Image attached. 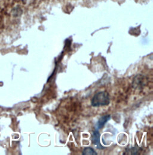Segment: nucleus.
I'll return each instance as SVG.
<instances>
[{"label": "nucleus", "instance_id": "obj_1", "mask_svg": "<svg viewBox=\"0 0 153 155\" xmlns=\"http://www.w3.org/2000/svg\"><path fill=\"white\" fill-rule=\"evenodd\" d=\"M110 102V96L108 92L104 91L96 93L92 99V105L95 107L107 106Z\"/></svg>", "mask_w": 153, "mask_h": 155}, {"label": "nucleus", "instance_id": "obj_2", "mask_svg": "<svg viewBox=\"0 0 153 155\" xmlns=\"http://www.w3.org/2000/svg\"><path fill=\"white\" fill-rule=\"evenodd\" d=\"M100 137H101V135H100L98 129H96L93 132V134H92V143L94 145L96 146V147L98 149H103L104 147L101 144Z\"/></svg>", "mask_w": 153, "mask_h": 155}, {"label": "nucleus", "instance_id": "obj_3", "mask_svg": "<svg viewBox=\"0 0 153 155\" xmlns=\"http://www.w3.org/2000/svg\"><path fill=\"white\" fill-rule=\"evenodd\" d=\"M111 118V115H106V116H104L101 117L99 120H98L96 127V129H102L104 125L105 124V123Z\"/></svg>", "mask_w": 153, "mask_h": 155}, {"label": "nucleus", "instance_id": "obj_4", "mask_svg": "<svg viewBox=\"0 0 153 155\" xmlns=\"http://www.w3.org/2000/svg\"><path fill=\"white\" fill-rule=\"evenodd\" d=\"M83 155H98L96 151H95L94 149H93L91 147H86L85 148L83 152H82Z\"/></svg>", "mask_w": 153, "mask_h": 155}]
</instances>
